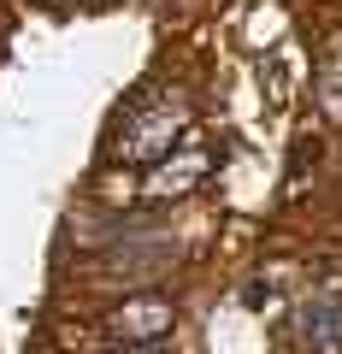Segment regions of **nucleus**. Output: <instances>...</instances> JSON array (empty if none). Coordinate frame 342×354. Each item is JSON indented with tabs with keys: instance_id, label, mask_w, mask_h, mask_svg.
I'll use <instances>...</instances> for the list:
<instances>
[{
	"instance_id": "nucleus-3",
	"label": "nucleus",
	"mask_w": 342,
	"mask_h": 354,
	"mask_svg": "<svg viewBox=\"0 0 342 354\" xmlns=\"http://www.w3.org/2000/svg\"><path fill=\"white\" fill-rule=\"evenodd\" d=\"M295 330L313 354H342V301L336 295H307L301 313H295Z\"/></svg>"
},
{
	"instance_id": "nucleus-2",
	"label": "nucleus",
	"mask_w": 342,
	"mask_h": 354,
	"mask_svg": "<svg viewBox=\"0 0 342 354\" xmlns=\"http://www.w3.org/2000/svg\"><path fill=\"white\" fill-rule=\"evenodd\" d=\"M171 301H160V295H136V301H124L113 319H106V337H118L124 348H148V342H160L165 330H171Z\"/></svg>"
},
{
	"instance_id": "nucleus-4",
	"label": "nucleus",
	"mask_w": 342,
	"mask_h": 354,
	"mask_svg": "<svg viewBox=\"0 0 342 354\" xmlns=\"http://www.w3.org/2000/svg\"><path fill=\"white\" fill-rule=\"evenodd\" d=\"M319 106H325V113L342 124V53H330L325 71H319Z\"/></svg>"
},
{
	"instance_id": "nucleus-1",
	"label": "nucleus",
	"mask_w": 342,
	"mask_h": 354,
	"mask_svg": "<svg viewBox=\"0 0 342 354\" xmlns=\"http://www.w3.org/2000/svg\"><path fill=\"white\" fill-rule=\"evenodd\" d=\"M189 124V106H183V95H165V101L153 106H136L124 124V136H118V160H160V153H171V136Z\"/></svg>"
}]
</instances>
